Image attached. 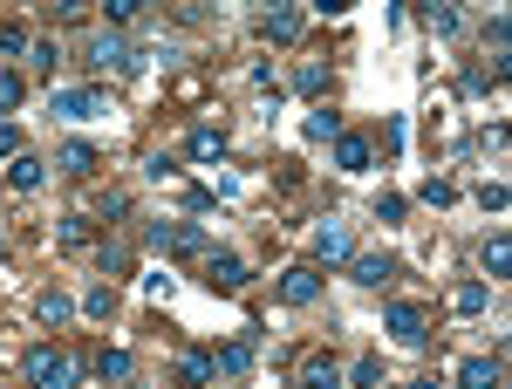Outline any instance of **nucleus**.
Masks as SVG:
<instances>
[{
    "label": "nucleus",
    "mask_w": 512,
    "mask_h": 389,
    "mask_svg": "<svg viewBox=\"0 0 512 389\" xmlns=\"http://www.w3.org/2000/svg\"><path fill=\"white\" fill-rule=\"evenodd\" d=\"M96 267L117 273V280H130V267H137V260H130V246H110V239H103V246H96Z\"/></svg>",
    "instance_id": "22"
},
{
    "label": "nucleus",
    "mask_w": 512,
    "mask_h": 389,
    "mask_svg": "<svg viewBox=\"0 0 512 389\" xmlns=\"http://www.w3.org/2000/svg\"><path fill=\"white\" fill-rule=\"evenodd\" d=\"M178 383H185V389H205V383H212V355H205V349H185V355H178Z\"/></svg>",
    "instance_id": "17"
},
{
    "label": "nucleus",
    "mask_w": 512,
    "mask_h": 389,
    "mask_svg": "<svg viewBox=\"0 0 512 389\" xmlns=\"http://www.w3.org/2000/svg\"><path fill=\"white\" fill-rule=\"evenodd\" d=\"M55 239H62V246H89V219H82V212L55 219Z\"/></svg>",
    "instance_id": "29"
},
{
    "label": "nucleus",
    "mask_w": 512,
    "mask_h": 389,
    "mask_svg": "<svg viewBox=\"0 0 512 389\" xmlns=\"http://www.w3.org/2000/svg\"><path fill=\"white\" fill-rule=\"evenodd\" d=\"M35 314H41V321H48V328H62V321L76 314V301H69L62 287H48V294H41V301H35Z\"/></svg>",
    "instance_id": "20"
},
{
    "label": "nucleus",
    "mask_w": 512,
    "mask_h": 389,
    "mask_svg": "<svg viewBox=\"0 0 512 389\" xmlns=\"http://www.w3.org/2000/svg\"><path fill=\"white\" fill-rule=\"evenodd\" d=\"M499 376H506L499 355H465L458 362V389H499Z\"/></svg>",
    "instance_id": "12"
},
{
    "label": "nucleus",
    "mask_w": 512,
    "mask_h": 389,
    "mask_svg": "<svg viewBox=\"0 0 512 389\" xmlns=\"http://www.w3.org/2000/svg\"><path fill=\"white\" fill-rule=\"evenodd\" d=\"M0 157H7V164L21 157V123H7V117H0Z\"/></svg>",
    "instance_id": "34"
},
{
    "label": "nucleus",
    "mask_w": 512,
    "mask_h": 389,
    "mask_svg": "<svg viewBox=\"0 0 512 389\" xmlns=\"http://www.w3.org/2000/svg\"><path fill=\"white\" fill-rule=\"evenodd\" d=\"M185 151H192V157H219V151H226V130H219V123H192Z\"/></svg>",
    "instance_id": "18"
},
{
    "label": "nucleus",
    "mask_w": 512,
    "mask_h": 389,
    "mask_svg": "<svg viewBox=\"0 0 512 389\" xmlns=\"http://www.w3.org/2000/svg\"><path fill=\"white\" fill-rule=\"evenodd\" d=\"M485 301H492V294H485L478 280H465V287L451 294V308H458V314H485Z\"/></svg>",
    "instance_id": "28"
},
{
    "label": "nucleus",
    "mask_w": 512,
    "mask_h": 389,
    "mask_svg": "<svg viewBox=\"0 0 512 389\" xmlns=\"http://www.w3.org/2000/svg\"><path fill=\"white\" fill-rule=\"evenodd\" d=\"M349 280L355 287H383L390 280V253H349Z\"/></svg>",
    "instance_id": "15"
},
{
    "label": "nucleus",
    "mask_w": 512,
    "mask_h": 389,
    "mask_svg": "<svg viewBox=\"0 0 512 389\" xmlns=\"http://www.w3.org/2000/svg\"><path fill=\"white\" fill-rule=\"evenodd\" d=\"M335 164H342V171H369V164H376V144H369L362 130H342V137H335Z\"/></svg>",
    "instance_id": "13"
},
{
    "label": "nucleus",
    "mask_w": 512,
    "mask_h": 389,
    "mask_svg": "<svg viewBox=\"0 0 512 389\" xmlns=\"http://www.w3.org/2000/svg\"><path fill=\"white\" fill-rule=\"evenodd\" d=\"M253 355H260V328H246L239 342H226V349L212 355V376H246V369H253Z\"/></svg>",
    "instance_id": "8"
},
{
    "label": "nucleus",
    "mask_w": 512,
    "mask_h": 389,
    "mask_svg": "<svg viewBox=\"0 0 512 389\" xmlns=\"http://www.w3.org/2000/svg\"><path fill=\"white\" fill-rule=\"evenodd\" d=\"M21 376H28V389H76L82 383V362L69 349H28Z\"/></svg>",
    "instance_id": "1"
},
{
    "label": "nucleus",
    "mask_w": 512,
    "mask_h": 389,
    "mask_svg": "<svg viewBox=\"0 0 512 389\" xmlns=\"http://www.w3.org/2000/svg\"><path fill=\"white\" fill-rule=\"evenodd\" d=\"M478 198H485V212H506V185H499V178H485V185H478Z\"/></svg>",
    "instance_id": "35"
},
{
    "label": "nucleus",
    "mask_w": 512,
    "mask_h": 389,
    "mask_svg": "<svg viewBox=\"0 0 512 389\" xmlns=\"http://www.w3.org/2000/svg\"><path fill=\"white\" fill-rule=\"evenodd\" d=\"M21 96H28V82L14 76V69H0V117H7V110H21Z\"/></svg>",
    "instance_id": "30"
},
{
    "label": "nucleus",
    "mask_w": 512,
    "mask_h": 389,
    "mask_svg": "<svg viewBox=\"0 0 512 389\" xmlns=\"http://www.w3.org/2000/svg\"><path fill=\"white\" fill-rule=\"evenodd\" d=\"M48 110L62 123H89L110 110V89H96V82H82V89H48Z\"/></svg>",
    "instance_id": "4"
},
{
    "label": "nucleus",
    "mask_w": 512,
    "mask_h": 389,
    "mask_svg": "<svg viewBox=\"0 0 512 389\" xmlns=\"http://www.w3.org/2000/svg\"><path fill=\"white\" fill-rule=\"evenodd\" d=\"M82 314L110 321V314H117V287H89V294H82Z\"/></svg>",
    "instance_id": "26"
},
{
    "label": "nucleus",
    "mask_w": 512,
    "mask_h": 389,
    "mask_svg": "<svg viewBox=\"0 0 512 389\" xmlns=\"http://www.w3.org/2000/svg\"><path fill=\"white\" fill-rule=\"evenodd\" d=\"M171 253H212V233L192 226V219H178V226H171Z\"/></svg>",
    "instance_id": "19"
},
{
    "label": "nucleus",
    "mask_w": 512,
    "mask_h": 389,
    "mask_svg": "<svg viewBox=\"0 0 512 389\" xmlns=\"http://www.w3.org/2000/svg\"><path fill=\"white\" fill-rule=\"evenodd\" d=\"M82 55H89V69H110V76H137V69H144V55H137L130 35H117V28H103Z\"/></svg>",
    "instance_id": "2"
},
{
    "label": "nucleus",
    "mask_w": 512,
    "mask_h": 389,
    "mask_svg": "<svg viewBox=\"0 0 512 389\" xmlns=\"http://www.w3.org/2000/svg\"><path fill=\"white\" fill-rule=\"evenodd\" d=\"M294 89H301V96H328V69H321V62H301V69H294Z\"/></svg>",
    "instance_id": "24"
},
{
    "label": "nucleus",
    "mask_w": 512,
    "mask_h": 389,
    "mask_svg": "<svg viewBox=\"0 0 512 389\" xmlns=\"http://www.w3.org/2000/svg\"><path fill=\"white\" fill-rule=\"evenodd\" d=\"M349 383L355 389H383V355H362V362L349 369Z\"/></svg>",
    "instance_id": "27"
},
{
    "label": "nucleus",
    "mask_w": 512,
    "mask_h": 389,
    "mask_svg": "<svg viewBox=\"0 0 512 389\" xmlns=\"http://www.w3.org/2000/svg\"><path fill=\"white\" fill-rule=\"evenodd\" d=\"M383 335H396L403 349H424L431 342V308L424 301H390L383 308Z\"/></svg>",
    "instance_id": "3"
},
{
    "label": "nucleus",
    "mask_w": 512,
    "mask_h": 389,
    "mask_svg": "<svg viewBox=\"0 0 512 389\" xmlns=\"http://www.w3.org/2000/svg\"><path fill=\"white\" fill-rule=\"evenodd\" d=\"M7 185H14V192H41V185H48V164H41L35 151H21L7 164Z\"/></svg>",
    "instance_id": "14"
},
{
    "label": "nucleus",
    "mask_w": 512,
    "mask_h": 389,
    "mask_svg": "<svg viewBox=\"0 0 512 389\" xmlns=\"http://www.w3.org/2000/svg\"><path fill=\"white\" fill-rule=\"evenodd\" d=\"M96 164H103V157H96V144H82V137H69V144L55 151V171H62V178H96Z\"/></svg>",
    "instance_id": "10"
},
{
    "label": "nucleus",
    "mask_w": 512,
    "mask_h": 389,
    "mask_svg": "<svg viewBox=\"0 0 512 389\" xmlns=\"http://www.w3.org/2000/svg\"><path fill=\"white\" fill-rule=\"evenodd\" d=\"M205 287H212V294H239V287H246V260L212 246V253H205Z\"/></svg>",
    "instance_id": "7"
},
{
    "label": "nucleus",
    "mask_w": 512,
    "mask_h": 389,
    "mask_svg": "<svg viewBox=\"0 0 512 389\" xmlns=\"http://www.w3.org/2000/svg\"><path fill=\"white\" fill-rule=\"evenodd\" d=\"M28 55H35L41 69H55V62H62V48H55V41H28Z\"/></svg>",
    "instance_id": "36"
},
{
    "label": "nucleus",
    "mask_w": 512,
    "mask_h": 389,
    "mask_svg": "<svg viewBox=\"0 0 512 389\" xmlns=\"http://www.w3.org/2000/svg\"><path fill=\"white\" fill-rule=\"evenodd\" d=\"M294 389H342V362L328 349H315L308 362H301V376H294Z\"/></svg>",
    "instance_id": "9"
},
{
    "label": "nucleus",
    "mask_w": 512,
    "mask_h": 389,
    "mask_svg": "<svg viewBox=\"0 0 512 389\" xmlns=\"http://www.w3.org/2000/svg\"><path fill=\"white\" fill-rule=\"evenodd\" d=\"M335 137H342V117L335 110H315L308 117V144H335Z\"/></svg>",
    "instance_id": "25"
},
{
    "label": "nucleus",
    "mask_w": 512,
    "mask_h": 389,
    "mask_svg": "<svg viewBox=\"0 0 512 389\" xmlns=\"http://www.w3.org/2000/svg\"><path fill=\"white\" fill-rule=\"evenodd\" d=\"M137 7H144V0H110V7H103V14H110V28H130V21H137Z\"/></svg>",
    "instance_id": "32"
},
{
    "label": "nucleus",
    "mask_w": 512,
    "mask_h": 389,
    "mask_svg": "<svg viewBox=\"0 0 512 389\" xmlns=\"http://www.w3.org/2000/svg\"><path fill=\"white\" fill-rule=\"evenodd\" d=\"M424 21H431V35H437V41H451L458 28H465V14H458V7H424Z\"/></svg>",
    "instance_id": "23"
},
{
    "label": "nucleus",
    "mask_w": 512,
    "mask_h": 389,
    "mask_svg": "<svg viewBox=\"0 0 512 389\" xmlns=\"http://www.w3.org/2000/svg\"><path fill=\"white\" fill-rule=\"evenodd\" d=\"M301 28H308L301 7H267V14H260V35L267 41H301Z\"/></svg>",
    "instance_id": "11"
},
{
    "label": "nucleus",
    "mask_w": 512,
    "mask_h": 389,
    "mask_svg": "<svg viewBox=\"0 0 512 389\" xmlns=\"http://www.w3.org/2000/svg\"><path fill=\"white\" fill-rule=\"evenodd\" d=\"M96 376H103V383H130V376H137V355L130 349H103L96 355Z\"/></svg>",
    "instance_id": "16"
},
{
    "label": "nucleus",
    "mask_w": 512,
    "mask_h": 389,
    "mask_svg": "<svg viewBox=\"0 0 512 389\" xmlns=\"http://www.w3.org/2000/svg\"><path fill=\"white\" fill-rule=\"evenodd\" d=\"M485 273H492V280H506V273H512V239L506 233L485 239Z\"/></svg>",
    "instance_id": "21"
},
{
    "label": "nucleus",
    "mask_w": 512,
    "mask_h": 389,
    "mask_svg": "<svg viewBox=\"0 0 512 389\" xmlns=\"http://www.w3.org/2000/svg\"><path fill=\"white\" fill-rule=\"evenodd\" d=\"M403 389H437V383H431V376H417V383H403Z\"/></svg>",
    "instance_id": "39"
},
{
    "label": "nucleus",
    "mask_w": 512,
    "mask_h": 389,
    "mask_svg": "<svg viewBox=\"0 0 512 389\" xmlns=\"http://www.w3.org/2000/svg\"><path fill=\"white\" fill-rule=\"evenodd\" d=\"M274 294H280V308H315V301H321V267H315V260L287 267L274 280Z\"/></svg>",
    "instance_id": "5"
},
{
    "label": "nucleus",
    "mask_w": 512,
    "mask_h": 389,
    "mask_svg": "<svg viewBox=\"0 0 512 389\" xmlns=\"http://www.w3.org/2000/svg\"><path fill=\"white\" fill-rule=\"evenodd\" d=\"M492 82H499V76H492V69H465V76H458V89H465V96H485Z\"/></svg>",
    "instance_id": "33"
},
{
    "label": "nucleus",
    "mask_w": 512,
    "mask_h": 389,
    "mask_svg": "<svg viewBox=\"0 0 512 389\" xmlns=\"http://www.w3.org/2000/svg\"><path fill=\"white\" fill-rule=\"evenodd\" d=\"M144 178H158V185H164V178H178V157H151V164H144Z\"/></svg>",
    "instance_id": "37"
},
{
    "label": "nucleus",
    "mask_w": 512,
    "mask_h": 389,
    "mask_svg": "<svg viewBox=\"0 0 512 389\" xmlns=\"http://www.w3.org/2000/svg\"><path fill=\"white\" fill-rule=\"evenodd\" d=\"M417 198H424V205H451V198H458V185H451V178H424V185H417Z\"/></svg>",
    "instance_id": "31"
},
{
    "label": "nucleus",
    "mask_w": 512,
    "mask_h": 389,
    "mask_svg": "<svg viewBox=\"0 0 512 389\" xmlns=\"http://www.w3.org/2000/svg\"><path fill=\"white\" fill-rule=\"evenodd\" d=\"M0 55H28V35L21 28H0Z\"/></svg>",
    "instance_id": "38"
},
{
    "label": "nucleus",
    "mask_w": 512,
    "mask_h": 389,
    "mask_svg": "<svg viewBox=\"0 0 512 389\" xmlns=\"http://www.w3.org/2000/svg\"><path fill=\"white\" fill-rule=\"evenodd\" d=\"M349 253H355V239L342 219H321L315 226V267H349Z\"/></svg>",
    "instance_id": "6"
}]
</instances>
